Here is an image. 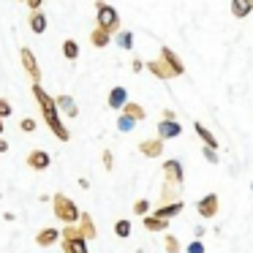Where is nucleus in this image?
<instances>
[{"instance_id": "nucleus-13", "label": "nucleus", "mask_w": 253, "mask_h": 253, "mask_svg": "<svg viewBox=\"0 0 253 253\" xmlns=\"http://www.w3.org/2000/svg\"><path fill=\"white\" fill-rule=\"evenodd\" d=\"M55 104H57V109H60L66 117H79V106H77V101H74L71 95H57Z\"/></svg>"}, {"instance_id": "nucleus-18", "label": "nucleus", "mask_w": 253, "mask_h": 253, "mask_svg": "<svg viewBox=\"0 0 253 253\" xmlns=\"http://www.w3.org/2000/svg\"><path fill=\"white\" fill-rule=\"evenodd\" d=\"M193 131L199 133V139H202L207 147H212V150H218V139H215V133H210V128L204 126V123H193Z\"/></svg>"}, {"instance_id": "nucleus-27", "label": "nucleus", "mask_w": 253, "mask_h": 253, "mask_svg": "<svg viewBox=\"0 0 253 253\" xmlns=\"http://www.w3.org/2000/svg\"><path fill=\"white\" fill-rule=\"evenodd\" d=\"M133 126H136V120H133V117H128V115H120V117H117V128H120L123 133L131 131Z\"/></svg>"}, {"instance_id": "nucleus-1", "label": "nucleus", "mask_w": 253, "mask_h": 253, "mask_svg": "<svg viewBox=\"0 0 253 253\" xmlns=\"http://www.w3.org/2000/svg\"><path fill=\"white\" fill-rule=\"evenodd\" d=\"M60 245H63V253H90V248H87V237L82 234V229H79V223H68V226H63V231H60Z\"/></svg>"}, {"instance_id": "nucleus-33", "label": "nucleus", "mask_w": 253, "mask_h": 253, "mask_svg": "<svg viewBox=\"0 0 253 253\" xmlns=\"http://www.w3.org/2000/svg\"><path fill=\"white\" fill-rule=\"evenodd\" d=\"M188 253H204V242H199V240H193L191 245H188Z\"/></svg>"}, {"instance_id": "nucleus-2", "label": "nucleus", "mask_w": 253, "mask_h": 253, "mask_svg": "<svg viewBox=\"0 0 253 253\" xmlns=\"http://www.w3.org/2000/svg\"><path fill=\"white\" fill-rule=\"evenodd\" d=\"M52 210H55V218L63 220V223H79V207L74 204V199H68L66 193H55L52 196Z\"/></svg>"}, {"instance_id": "nucleus-38", "label": "nucleus", "mask_w": 253, "mask_h": 253, "mask_svg": "<svg viewBox=\"0 0 253 253\" xmlns=\"http://www.w3.org/2000/svg\"><path fill=\"white\" fill-rule=\"evenodd\" d=\"M0 133H3V117H0Z\"/></svg>"}, {"instance_id": "nucleus-21", "label": "nucleus", "mask_w": 253, "mask_h": 253, "mask_svg": "<svg viewBox=\"0 0 253 253\" xmlns=\"http://www.w3.org/2000/svg\"><path fill=\"white\" fill-rule=\"evenodd\" d=\"M28 25H30V30H33V33H44V30H46V17H44V11H30Z\"/></svg>"}, {"instance_id": "nucleus-16", "label": "nucleus", "mask_w": 253, "mask_h": 253, "mask_svg": "<svg viewBox=\"0 0 253 253\" xmlns=\"http://www.w3.org/2000/svg\"><path fill=\"white\" fill-rule=\"evenodd\" d=\"M161 57H164V60L169 63L171 68H174L177 77H182V74H185V66H182V60L174 55V49H169V46H161Z\"/></svg>"}, {"instance_id": "nucleus-17", "label": "nucleus", "mask_w": 253, "mask_h": 253, "mask_svg": "<svg viewBox=\"0 0 253 253\" xmlns=\"http://www.w3.org/2000/svg\"><path fill=\"white\" fill-rule=\"evenodd\" d=\"M248 14H253V0H231V17L245 19Z\"/></svg>"}, {"instance_id": "nucleus-26", "label": "nucleus", "mask_w": 253, "mask_h": 253, "mask_svg": "<svg viewBox=\"0 0 253 253\" xmlns=\"http://www.w3.org/2000/svg\"><path fill=\"white\" fill-rule=\"evenodd\" d=\"M117 44H120L123 49H133V33L131 30H123V33L117 36Z\"/></svg>"}, {"instance_id": "nucleus-32", "label": "nucleus", "mask_w": 253, "mask_h": 253, "mask_svg": "<svg viewBox=\"0 0 253 253\" xmlns=\"http://www.w3.org/2000/svg\"><path fill=\"white\" fill-rule=\"evenodd\" d=\"M101 158H104V169H106V171H112V166H115V158H112L109 150H104V153H101Z\"/></svg>"}, {"instance_id": "nucleus-40", "label": "nucleus", "mask_w": 253, "mask_h": 253, "mask_svg": "<svg viewBox=\"0 0 253 253\" xmlns=\"http://www.w3.org/2000/svg\"><path fill=\"white\" fill-rule=\"evenodd\" d=\"M251 188H253V185H251Z\"/></svg>"}, {"instance_id": "nucleus-11", "label": "nucleus", "mask_w": 253, "mask_h": 253, "mask_svg": "<svg viewBox=\"0 0 253 253\" xmlns=\"http://www.w3.org/2000/svg\"><path fill=\"white\" fill-rule=\"evenodd\" d=\"M182 133V126L177 120H161L158 123V136L161 139H177Z\"/></svg>"}, {"instance_id": "nucleus-19", "label": "nucleus", "mask_w": 253, "mask_h": 253, "mask_svg": "<svg viewBox=\"0 0 253 253\" xmlns=\"http://www.w3.org/2000/svg\"><path fill=\"white\" fill-rule=\"evenodd\" d=\"M142 226H144L147 231H166V229H169V220H166V218H158V215H144Z\"/></svg>"}, {"instance_id": "nucleus-5", "label": "nucleus", "mask_w": 253, "mask_h": 253, "mask_svg": "<svg viewBox=\"0 0 253 253\" xmlns=\"http://www.w3.org/2000/svg\"><path fill=\"white\" fill-rule=\"evenodd\" d=\"M182 177H185V171H182V164L177 158H169L164 164V180H166V185H171V188H180L182 185Z\"/></svg>"}, {"instance_id": "nucleus-12", "label": "nucleus", "mask_w": 253, "mask_h": 253, "mask_svg": "<svg viewBox=\"0 0 253 253\" xmlns=\"http://www.w3.org/2000/svg\"><path fill=\"white\" fill-rule=\"evenodd\" d=\"M60 237H63V234L55 229V226H46V229H41L39 234H36V242H39L41 248H49V245H55Z\"/></svg>"}, {"instance_id": "nucleus-29", "label": "nucleus", "mask_w": 253, "mask_h": 253, "mask_svg": "<svg viewBox=\"0 0 253 253\" xmlns=\"http://www.w3.org/2000/svg\"><path fill=\"white\" fill-rule=\"evenodd\" d=\"M14 115V109H11V104H8L6 98H0V117L6 120V117H11Z\"/></svg>"}, {"instance_id": "nucleus-31", "label": "nucleus", "mask_w": 253, "mask_h": 253, "mask_svg": "<svg viewBox=\"0 0 253 253\" xmlns=\"http://www.w3.org/2000/svg\"><path fill=\"white\" fill-rule=\"evenodd\" d=\"M204 161H210V164H218V153H215L212 147H207V144H204Z\"/></svg>"}, {"instance_id": "nucleus-28", "label": "nucleus", "mask_w": 253, "mask_h": 253, "mask_svg": "<svg viewBox=\"0 0 253 253\" xmlns=\"http://www.w3.org/2000/svg\"><path fill=\"white\" fill-rule=\"evenodd\" d=\"M133 212L144 218V215L150 212V202H147V199H139V202H133Z\"/></svg>"}, {"instance_id": "nucleus-20", "label": "nucleus", "mask_w": 253, "mask_h": 253, "mask_svg": "<svg viewBox=\"0 0 253 253\" xmlns=\"http://www.w3.org/2000/svg\"><path fill=\"white\" fill-rule=\"evenodd\" d=\"M109 41H112V33H106L104 28H95V30H90V44H93V46H98V49H104V46H109Z\"/></svg>"}, {"instance_id": "nucleus-34", "label": "nucleus", "mask_w": 253, "mask_h": 253, "mask_svg": "<svg viewBox=\"0 0 253 253\" xmlns=\"http://www.w3.org/2000/svg\"><path fill=\"white\" fill-rule=\"evenodd\" d=\"M30 11H41V6H44V0H28Z\"/></svg>"}, {"instance_id": "nucleus-4", "label": "nucleus", "mask_w": 253, "mask_h": 253, "mask_svg": "<svg viewBox=\"0 0 253 253\" xmlns=\"http://www.w3.org/2000/svg\"><path fill=\"white\" fill-rule=\"evenodd\" d=\"M218 210H220L218 193H207V196H202L196 202V212H199V218H204V220H212L215 215H218Z\"/></svg>"}, {"instance_id": "nucleus-37", "label": "nucleus", "mask_w": 253, "mask_h": 253, "mask_svg": "<svg viewBox=\"0 0 253 253\" xmlns=\"http://www.w3.org/2000/svg\"><path fill=\"white\" fill-rule=\"evenodd\" d=\"M6 150H8V142L6 139H0V153H6Z\"/></svg>"}, {"instance_id": "nucleus-10", "label": "nucleus", "mask_w": 253, "mask_h": 253, "mask_svg": "<svg viewBox=\"0 0 253 253\" xmlns=\"http://www.w3.org/2000/svg\"><path fill=\"white\" fill-rule=\"evenodd\" d=\"M106 104H109V109H117L123 112V106L128 104V90L123 87V84H117V87L109 90V98H106Z\"/></svg>"}, {"instance_id": "nucleus-39", "label": "nucleus", "mask_w": 253, "mask_h": 253, "mask_svg": "<svg viewBox=\"0 0 253 253\" xmlns=\"http://www.w3.org/2000/svg\"><path fill=\"white\" fill-rule=\"evenodd\" d=\"M25 3H28V0H25Z\"/></svg>"}, {"instance_id": "nucleus-23", "label": "nucleus", "mask_w": 253, "mask_h": 253, "mask_svg": "<svg viewBox=\"0 0 253 253\" xmlns=\"http://www.w3.org/2000/svg\"><path fill=\"white\" fill-rule=\"evenodd\" d=\"M63 55H66V60H77L79 57V41H74V39L63 41Z\"/></svg>"}, {"instance_id": "nucleus-25", "label": "nucleus", "mask_w": 253, "mask_h": 253, "mask_svg": "<svg viewBox=\"0 0 253 253\" xmlns=\"http://www.w3.org/2000/svg\"><path fill=\"white\" fill-rule=\"evenodd\" d=\"M164 248H166V253H180V240H177L174 234H169V231H166V237H164Z\"/></svg>"}, {"instance_id": "nucleus-7", "label": "nucleus", "mask_w": 253, "mask_h": 253, "mask_svg": "<svg viewBox=\"0 0 253 253\" xmlns=\"http://www.w3.org/2000/svg\"><path fill=\"white\" fill-rule=\"evenodd\" d=\"M144 68H147V71L153 74L155 79H174V77H177V71H174V68H171V66H169V63H166L161 55L155 57V60L144 63Z\"/></svg>"}, {"instance_id": "nucleus-35", "label": "nucleus", "mask_w": 253, "mask_h": 253, "mask_svg": "<svg viewBox=\"0 0 253 253\" xmlns=\"http://www.w3.org/2000/svg\"><path fill=\"white\" fill-rule=\"evenodd\" d=\"M142 68H144V63L139 60V57H133V63H131V71H136V74H139Z\"/></svg>"}, {"instance_id": "nucleus-8", "label": "nucleus", "mask_w": 253, "mask_h": 253, "mask_svg": "<svg viewBox=\"0 0 253 253\" xmlns=\"http://www.w3.org/2000/svg\"><path fill=\"white\" fill-rule=\"evenodd\" d=\"M139 153H142L144 158H158V155H164V139L155 136V139H144V142H139Z\"/></svg>"}, {"instance_id": "nucleus-6", "label": "nucleus", "mask_w": 253, "mask_h": 253, "mask_svg": "<svg viewBox=\"0 0 253 253\" xmlns=\"http://www.w3.org/2000/svg\"><path fill=\"white\" fill-rule=\"evenodd\" d=\"M19 60H22V68L25 74H28L33 82H41V68H39V60H36V55L28 49V46H22L19 49Z\"/></svg>"}, {"instance_id": "nucleus-24", "label": "nucleus", "mask_w": 253, "mask_h": 253, "mask_svg": "<svg viewBox=\"0 0 253 253\" xmlns=\"http://www.w3.org/2000/svg\"><path fill=\"white\" fill-rule=\"evenodd\" d=\"M115 234L117 237H131V220H126V218H120V220H115Z\"/></svg>"}, {"instance_id": "nucleus-14", "label": "nucleus", "mask_w": 253, "mask_h": 253, "mask_svg": "<svg viewBox=\"0 0 253 253\" xmlns=\"http://www.w3.org/2000/svg\"><path fill=\"white\" fill-rule=\"evenodd\" d=\"M182 210H185V204H182V202H169V204H161V207L155 210L153 215H158V218H166V220H169V218H177Z\"/></svg>"}, {"instance_id": "nucleus-3", "label": "nucleus", "mask_w": 253, "mask_h": 253, "mask_svg": "<svg viewBox=\"0 0 253 253\" xmlns=\"http://www.w3.org/2000/svg\"><path fill=\"white\" fill-rule=\"evenodd\" d=\"M95 28H104L106 33H117L120 30V14H117V8L104 3V0H95Z\"/></svg>"}, {"instance_id": "nucleus-36", "label": "nucleus", "mask_w": 253, "mask_h": 253, "mask_svg": "<svg viewBox=\"0 0 253 253\" xmlns=\"http://www.w3.org/2000/svg\"><path fill=\"white\" fill-rule=\"evenodd\" d=\"M164 120H177V115L171 109H164Z\"/></svg>"}, {"instance_id": "nucleus-15", "label": "nucleus", "mask_w": 253, "mask_h": 253, "mask_svg": "<svg viewBox=\"0 0 253 253\" xmlns=\"http://www.w3.org/2000/svg\"><path fill=\"white\" fill-rule=\"evenodd\" d=\"M79 229H82V234L87 237V240H95V237H98V229H95V220L90 212L79 215Z\"/></svg>"}, {"instance_id": "nucleus-22", "label": "nucleus", "mask_w": 253, "mask_h": 253, "mask_svg": "<svg viewBox=\"0 0 253 253\" xmlns=\"http://www.w3.org/2000/svg\"><path fill=\"white\" fill-rule=\"evenodd\" d=\"M123 115H128V117H133L136 123H142V120H147V112L142 109L139 104H133V101H128L126 106H123Z\"/></svg>"}, {"instance_id": "nucleus-9", "label": "nucleus", "mask_w": 253, "mask_h": 253, "mask_svg": "<svg viewBox=\"0 0 253 253\" xmlns=\"http://www.w3.org/2000/svg\"><path fill=\"white\" fill-rule=\"evenodd\" d=\"M28 166L36 169V171H44V169L52 166V155L46 153V150H33V153L28 155Z\"/></svg>"}, {"instance_id": "nucleus-30", "label": "nucleus", "mask_w": 253, "mask_h": 253, "mask_svg": "<svg viewBox=\"0 0 253 253\" xmlns=\"http://www.w3.org/2000/svg\"><path fill=\"white\" fill-rule=\"evenodd\" d=\"M19 128H22L25 133H33L36 131V120H33V117H25V120L19 123Z\"/></svg>"}]
</instances>
